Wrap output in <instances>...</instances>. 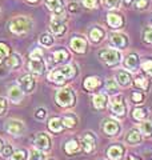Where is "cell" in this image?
Listing matches in <instances>:
<instances>
[{"instance_id":"5","label":"cell","mask_w":152,"mask_h":160,"mask_svg":"<svg viewBox=\"0 0 152 160\" xmlns=\"http://www.w3.org/2000/svg\"><path fill=\"white\" fill-rule=\"evenodd\" d=\"M109 44L118 49H123L128 46V38L121 32H114L109 35Z\"/></svg>"},{"instance_id":"33","label":"cell","mask_w":152,"mask_h":160,"mask_svg":"<svg viewBox=\"0 0 152 160\" xmlns=\"http://www.w3.org/2000/svg\"><path fill=\"white\" fill-rule=\"evenodd\" d=\"M11 158L12 160H28V152L25 149H16Z\"/></svg>"},{"instance_id":"2","label":"cell","mask_w":152,"mask_h":160,"mask_svg":"<svg viewBox=\"0 0 152 160\" xmlns=\"http://www.w3.org/2000/svg\"><path fill=\"white\" fill-rule=\"evenodd\" d=\"M55 100H56V103L60 107H72L76 100L75 92L71 88L59 89L56 92V96H55Z\"/></svg>"},{"instance_id":"19","label":"cell","mask_w":152,"mask_h":160,"mask_svg":"<svg viewBox=\"0 0 152 160\" xmlns=\"http://www.w3.org/2000/svg\"><path fill=\"white\" fill-rule=\"evenodd\" d=\"M116 82H118V84L121 87H128L131 82H132V79H131L129 72L124 71V69H119V71L116 72Z\"/></svg>"},{"instance_id":"6","label":"cell","mask_w":152,"mask_h":160,"mask_svg":"<svg viewBox=\"0 0 152 160\" xmlns=\"http://www.w3.org/2000/svg\"><path fill=\"white\" fill-rule=\"evenodd\" d=\"M33 146L36 147L39 151H48L51 148V139L47 133L40 132L36 135V138L33 139Z\"/></svg>"},{"instance_id":"35","label":"cell","mask_w":152,"mask_h":160,"mask_svg":"<svg viewBox=\"0 0 152 160\" xmlns=\"http://www.w3.org/2000/svg\"><path fill=\"white\" fill-rule=\"evenodd\" d=\"M105 89L109 93H116L118 92V82H115L114 79H108L105 82Z\"/></svg>"},{"instance_id":"20","label":"cell","mask_w":152,"mask_h":160,"mask_svg":"<svg viewBox=\"0 0 152 160\" xmlns=\"http://www.w3.org/2000/svg\"><path fill=\"white\" fill-rule=\"evenodd\" d=\"M101 86V80L98 76H88L84 80L83 87L87 89V91H95Z\"/></svg>"},{"instance_id":"44","label":"cell","mask_w":152,"mask_h":160,"mask_svg":"<svg viewBox=\"0 0 152 160\" xmlns=\"http://www.w3.org/2000/svg\"><path fill=\"white\" fill-rule=\"evenodd\" d=\"M98 2L99 0H83V6L85 8H95L98 6Z\"/></svg>"},{"instance_id":"21","label":"cell","mask_w":152,"mask_h":160,"mask_svg":"<svg viewBox=\"0 0 152 160\" xmlns=\"http://www.w3.org/2000/svg\"><path fill=\"white\" fill-rule=\"evenodd\" d=\"M92 103L96 109H104L108 104V98L105 93H96L92 98Z\"/></svg>"},{"instance_id":"4","label":"cell","mask_w":152,"mask_h":160,"mask_svg":"<svg viewBox=\"0 0 152 160\" xmlns=\"http://www.w3.org/2000/svg\"><path fill=\"white\" fill-rule=\"evenodd\" d=\"M111 112H112L115 116L118 118H123L127 111V106L124 102V96L123 95H115V96L111 99Z\"/></svg>"},{"instance_id":"50","label":"cell","mask_w":152,"mask_h":160,"mask_svg":"<svg viewBox=\"0 0 152 160\" xmlns=\"http://www.w3.org/2000/svg\"><path fill=\"white\" fill-rule=\"evenodd\" d=\"M28 3H36V2H39V0H27Z\"/></svg>"},{"instance_id":"49","label":"cell","mask_w":152,"mask_h":160,"mask_svg":"<svg viewBox=\"0 0 152 160\" xmlns=\"http://www.w3.org/2000/svg\"><path fill=\"white\" fill-rule=\"evenodd\" d=\"M125 160H139V159H136V158H134V156H128Z\"/></svg>"},{"instance_id":"24","label":"cell","mask_w":152,"mask_h":160,"mask_svg":"<svg viewBox=\"0 0 152 160\" xmlns=\"http://www.w3.org/2000/svg\"><path fill=\"white\" fill-rule=\"evenodd\" d=\"M104 35H105V32L100 27H94L89 31V39L92 43H100L101 40L104 39Z\"/></svg>"},{"instance_id":"52","label":"cell","mask_w":152,"mask_h":160,"mask_svg":"<svg viewBox=\"0 0 152 160\" xmlns=\"http://www.w3.org/2000/svg\"><path fill=\"white\" fill-rule=\"evenodd\" d=\"M131 3V0H124V4H129Z\"/></svg>"},{"instance_id":"17","label":"cell","mask_w":152,"mask_h":160,"mask_svg":"<svg viewBox=\"0 0 152 160\" xmlns=\"http://www.w3.org/2000/svg\"><path fill=\"white\" fill-rule=\"evenodd\" d=\"M47 7L49 11H52L55 13V16H60L64 11V6H63V0H45Z\"/></svg>"},{"instance_id":"53","label":"cell","mask_w":152,"mask_h":160,"mask_svg":"<svg viewBox=\"0 0 152 160\" xmlns=\"http://www.w3.org/2000/svg\"><path fill=\"white\" fill-rule=\"evenodd\" d=\"M51 160H52V159H51Z\"/></svg>"},{"instance_id":"39","label":"cell","mask_w":152,"mask_h":160,"mask_svg":"<svg viewBox=\"0 0 152 160\" xmlns=\"http://www.w3.org/2000/svg\"><path fill=\"white\" fill-rule=\"evenodd\" d=\"M8 55H9V47L4 43H0V62L3 59H6Z\"/></svg>"},{"instance_id":"25","label":"cell","mask_w":152,"mask_h":160,"mask_svg":"<svg viewBox=\"0 0 152 160\" xmlns=\"http://www.w3.org/2000/svg\"><path fill=\"white\" fill-rule=\"evenodd\" d=\"M8 96L13 103H19L20 100H22V98H23V89L20 87H18V86H13V87L9 88Z\"/></svg>"},{"instance_id":"10","label":"cell","mask_w":152,"mask_h":160,"mask_svg":"<svg viewBox=\"0 0 152 160\" xmlns=\"http://www.w3.org/2000/svg\"><path fill=\"white\" fill-rule=\"evenodd\" d=\"M6 129L15 136H20L24 132V124L19 120H8L6 123Z\"/></svg>"},{"instance_id":"34","label":"cell","mask_w":152,"mask_h":160,"mask_svg":"<svg viewBox=\"0 0 152 160\" xmlns=\"http://www.w3.org/2000/svg\"><path fill=\"white\" fill-rule=\"evenodd\" d=\"M39 40H40V44H42V46H45V47H51L53 44V38L51 36L49 33H43Z\"/></svg>"},{"instance_id":"46","label":"cell","mask_w":152,"mask_h":160,"mask_svg":"<svg viewBox=\"0 0 152 160\" xmlns=\"http://www.w3.org/2000/svg\"><path fill=\"white\" fill-rule=\"evenodd\" d=\"M45 115H47V112H45V109H43V108H39L38 111L35 112V116H36L38 119H44Z\"/></svg>"},{"instance_id":"38","label":"cell","mask_w":152,"mask_h":160,"mask_svg":"<svg viewBox=\"0 0 152 160\" xmlns=\"http://www.w3.org/2000/svg\"><path fill=\"white\" fill-rule=\"evenodd\" d=\"M149 3H151V0H135V3H134V6L136 9H147L149 7Z\"/></svg>"},{"instance_id":"7","label":"cell","mask_w":152,"mask_h":160,"mask_svg":"<svg viewBox=\"0 0 152 160\" xmlns=\"http://www.w3.org/2000/svg\"><path fill=\"white\" fill-rule=\"evenodd\" d=\"M120 124L119 122H116L114 119H107L103 122V131L105 135H108V136H116V135H119L120 132Z\"/></svg>"},{"instance_id":"8","label":"cell","mask_w":152,"mask_h":160,"mask_svg":"<svg viewBox=\"0 0 152 160\" xmlns=\"http://www.w3.org/2000/svg\"><path fill=\"white\" fill-rule=\"evenodd\" d=\"M125 148L123 144H112L108 149H107V158L109 160H121L124 156Z\"/></svg>"},{"instance_id":"9","label":"cell","mask_w":152,"mask_h":160,"mask_svg":"<svg viewBox=\"0 0 152 160\" xmlns=\"http://www.w3.org/2000/svg\"><path fill=\"white\" fill-rule=\"evenodd\" d=\"M82 147H83L85 153H89V152H92L95 149V147H96V138H95V135L92 132H87V133L83 135Z\"/></svg>"},{"instance_id":"51","label":"cell","mask_w":152,"mask_h":160,"mask_svg":"<svg viewBox=\"0 0 152 160\" xmlns=\"http://www.w3.org/2000/svg\"><path fill=\"white\" fill-rule=\"evenodd\" d=\"M2 148H3V142L0 140V151H2Z\"/></svg>"},{"instance_id":"22","label":"cell","mask_w":152,"mask_h":160,"mask_svg":"<svg viewBox=\"0 0 152 160\" xmlns=\"http://www.w3.org/2000/svg\"><path fill=\"white\" fill-rule=\"evenodd\" d=\"M80 148H82V146H80V143L78 142V140L71 139V140H68V142L65 143L64 151L67 152L68 155H75V153H78L80 151Z\"/></svg>"},{"instance_id":"1","label":"cell","mask_w":152,"mask_h":160,"mask_svg":"<svg viewBox=\"0 0 152 160\" xmlns=\"http://www.w3.org/2000/svg\"><path fill=\"white\" fill-rule=\"evenodd\" d=\"M32 28V22L29 18L25 16H18L13 18L9 22V31L15 35H24L28 33Z\"/></svg>"},{"instance_id":"13","label":"cell","mask_w":152,"mask_h":160,"mask_svg":"<svg viewBox=\"0 0 152 160\" xmlns=\"http://www.w3.org/2000/svg\"><path fill=\"white\" fill-rule=\"evenodd\" d=\"M140 64V59H139V55L138 53H129L127 55L125 59H124V67L127 69H129V71H136Z\"/></svg>"},{"instance_id":"29","label":"cell","mask_w":152,"mask_h":160,"mask_svg":"<svg viewBox=\"0 0 152 160\" xmlns=\"http://www.w3.org/2000/svg\"><path fill=\"white\" fill-rule=\"evenodd\" d=\"M147 116H148V109H147V108H141V107L134 108L132 118L135 120H138V122H144Z\"/></svg>"},{"instance_id":"47","label":"cell","mask_w":152,"mask_h":160,"mask_svg":"<svg viewBox=\"0 0 152 160\" xmlns=\"http://www.w3.org/2000/svg\"><path fill=\"white\" fill-rule=\"evenodd\" d=\"M68 11L69 12H78L79 11V6L76 3H69L68 4Z\"/></svg>"},{"instance_id":"14","label":"cell","mask_w":152,"mask_h":160,"mask_svg":"<svg viewBox=\"0 0 152 160\" xmlns=\"http://www.w3.org/2000/svg\"><path fill=\"white\" fill-rule=\"evenodd\" d=\"M125 142H127V144H129V146H139L141 143L140 129H138V128L129 129L128 133H127V136H125Z\"/></svg>"},{"instance_id":"40","label":"cell","mask_w":152,"mask_h":160,"mask_svg":"<svg viewBox=\"0 0 152 160\" xmlns=\"http://www.w3.org/2000/svg\"><path fill=\"white\" fill-rule=\"evenodd\" d=\"M141 69H143L147 75H149V76L152 78V59L147 60V62H144L143 64H141Z\"/></svg>"},{"instance_id":"11","label":"cell","mask_w":152,"mask_h":160,"mask_svg":"<svg viewBox=\"0 0 152 160\" xmlns=\"http://www.w3.org/2000/svg\"><path fill=\"white\" fill-rule=\"evenodd\" d=\"M71 48L78 53H84L87 51V40L82 36H75L71 39Z\"/></svg>"},{"instance_id":"12","label":"cell","mask_w":152,"mask_h":160,"mask_svg":"<svg viewBox=\"0 0 152 160\" xmlns=\"http://www.w3.org/2000/svg\"><path fill=\"white\" fill-rule=\"evenodd\" d=\"M19 84L23 92H32L35 88V79L32 75H23L19 80Z\"/></svg>"},{"instance_id":"42","label":"cell","mask_w":152,"mask_h":160,"mask_svg":"<svg viewBox=\"0 0 152 160\" xmlns=\"http://www.w3.org/2000/svg\"><path fill=\"white\" fill-rule=\"evenodd\" d=\"M12 153H13V149L11 146H4L2 148V155L4 158H9V156H12Z\"/></svg>"},{"instance_id":"36","label":"cell","mask_w":152,"mask_h":160,"mask_svg":"<svg viewBox=\"0 0 152 160\" xmlns=\"http://www.w3.org/2000/svg\"><path fill=\"white\" fill-rule=\"evenodd\" d=\"M144 93L143 92H139V91H135L131 93V102L135 103V104H141L144 102Z\"/></svg>"},{"instance_id":"26","label":"cell","mask_w":152,"mask_h":160,"mask_svg":"<svg viewBox=\"0 0 152 160\" xmlns=\"http://www.w3.org/2000/svg\"><path fill=\"white\" fill-rule=\"evenodd\" d=\"M48 128H49V131L58 133V132H62V131H63L64 124H63V122H62V119H59V118H52V119L49 120V123H48Z\"/></svg>"},{"instance_id":"28","label":"cell","mask_w":152,"mask_h":160,"mask_svg":"<svg viewBox=\"0 0 152 160\" xmlns=\"http://www.w3.org/2000/svg\"><path fill=\"white\" fill-rule=\"evenodd\" d=\"M68 59H69V53L63 48H60L53 52V62L55 63H64V62H67Z\"/></svg>"},{"instance_id":"37","label":"cell","mask_w":152,"mask_h":160,"mask_svg":"<svg viewBox=\"0 0 152 160\" xmlns=\"http://www.w3.org/2000/svg\"><path fill=\"white\" fill-rule=\"evenodd\" d=\"M143 42L152 44V27H145L143 29Z\"/></svg>"},{"instance_id":"23","label":"cell","mask_w":152,"mask_h":160,"mask_svg":"<svg viewBox=\"0 0 152 160\" xmlns=\"http://www.w3.org/2000/svg\"><path fill=\"white\" fill-rule=\"evenodd\" d=\"M48 79H49L52 83H56V84H64L65 82H67V78L64 76V73L62 72V69H60V68L53 69V71L49 73Z\"/></svg>"},{"instance_id":"18","label":"cell","mask_w":152,"mask_h":160,"mask_svg":"<svg viewBox=\"0 0 152 160\" xmlns=\"http://www.w3.org/2000/svg\"><path fill=\"white\" fill-rule=\"evenodd\" d=\"M28 68L29 71L35 75H42L44 73V69H45V64L43 63V60H35V59H31L28 63Z\"/></svg>"},{"instance_id":"16","label":"cell","mask_w":152,"mask_h":160,"mask_svg":"<svg viewBox=\"0 0 152 160\" xmlns=\"http://www.w3.org/2000/svg\"><path fill=\"white\" fill-rule=\"evenodd\" d=\"M107 23H108V26H109L111 28L118 29V28H120L121 26H123L124 19H123V16H121L120 13L109 12V13L107 15Z\"/></svg>"},{"instance_id":"15","label":"cell","mask_w":152,"mask_h":160,"mask_svg":"<svg viewBox=\"0 0 152 160\" xmlns=\"http://www.w3.org/2000/svg\"><path fill=\"white\" fill-rule=\"evenodd\" d=\"M49 27H51V31H52L55 35H58V36H60V35H63L65 32V24L59 16H53L52 18Z\"/></svg>"},{"instance_id":"45","label":"cell","mask_w":152,"mask_h":160,"mask_svg":"<svg viewBox=\"0 0 152 160\" xmlns=\"http://www.w3.org/2000/svg\"><path fill=\"white\" fill-rule=\"evenodd\" d=\"M29 160H43V153L40 151H36V149H35V151H32Z\"/></svg>"},{"instance_id":"48","label":"cell","mask_w":152,"mask_h":160,"mask_svg":"<svg viewBox=\"0 0 152 160\" xmlns=\"http://www.w3.org/2000/svg\"><path fill=\"white\" fill-rule=\"evenodd\" d=\"M6 108H7V102L4 99L0 98V115H2L4 111H6Z\"/></svg>"},{"instance_id":"32","label":"cell","mask_w":152,"mask_h":160,"mask_svg":"<svg viewBox=\"0 0 152 160\" xmlns=\"http://www.w3.org/2000/svg\"><path fill=\"white\" fill-rule=\"evenodd\" d=\"M7 66L9 67V68H16V67H19L20 66V63H22V60H20V56L19 55H12L9 59H7Z\"/></svg>"},{"instance_id":"30","label":"cell","mask_w":152,"mask_h":160,"mask_svg":"<svg viewBox=\"0 0 152 160\" xmlns=\"http://www.w3.org/2000/svg\"><path fill=\"white\" fill-rule=\"evenodd\" d=\"M62 122L64 124V127L73 128L76 126V123H78V118H76L73 113H67V115H64V116H63Z\"/></svg>"},{"instance_id":"27","label":"cell","mask_w":152,"mask_h":160,"mask_svg":"<svg viewBox=\"0 0 152 160\" xmlns=\"http://www.w3.org/2000/svg\"><path fill=\"white\" fill-rule=\"evenodd\" d=\"M134 83H135L136 88L141 89V91H148V88H149V82H148V79L144 78L143 75H136Z\"/></svg>"},{"instance_id":"41","label":"cell","mask_w":152,"mask_h":160,"mask_svg":"<svg viewBox=\"0 0 152 160\" xmlns=\"http://www.w3.org/2000/svg\"><path fill=\"white\" fill-rule=\"evenodd\" d=\"M121 0H104V6L107 8H118Z\"/></svg>"},{"instance_id":"31","label":"cell","mask_w":152,"mask_h":160,"mask_svg":"<svg viewBox=\"0 0 152 160\" xmlns=\"http://www.w3.org/2000/svg\"><path fill=\"white\" fill-rule=\"evenodd\" d=\"M140 132L144 135V136H151L152 135V120H144L140 126Z\"/></svg>"},{"instance_id":"43","label":"cell","mask_w":152,"mask_h":160,"mask_svg":"<svg viewBox=\"0 0 152 160\" xmlns=\"http://www.w3.org/2000/svg\"><path fill=\"white\" fill-rule=\"evenodd\" d=\"M43 58V51L40 48H36L35 51L31 52V59H35V60H40Z\"/></svg>"},{"instance_id":"3","label":"cell","mask_w":152,"mask_h":160,"mask_svg":"<svg viewBox=\"0 0 152 160\" xmlns=\"http://www.w3.org/2000/svg\"><path fill=\"white\" fill-rule=\"evenodd\" d=\"M99 58L101 62H104L107 66L114 67L116 64L120 63L121 60V53L118 49H103L99 52Z\"/></svg>"}]
</instances>
